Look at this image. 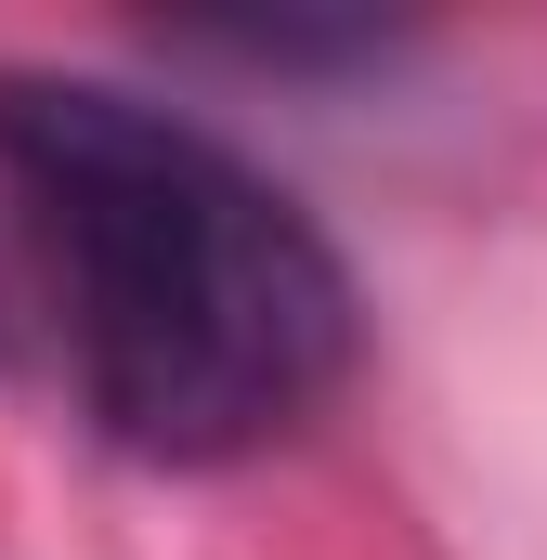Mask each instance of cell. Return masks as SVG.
I'll return each instance as SVG.
<instances>
[{"mask_svg": "<svg viewBox=\"0 0 547 560\" xmlns=\"http://www.w3.org/2000/svg\"><path fill=\"white\" fill-rule=\"evenodd\" d=\"M0 183L118 456L222 469L352 378L365 300L313 209L118 79H0Z\"/></svg>", "mask_w": 547, "mask_h": 560, "instance_id": "6da1fadb", "label": "cell"}]
</instances>
